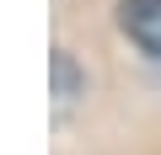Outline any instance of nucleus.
Here are the masks:
<instances>
[{
  "mask_svg": "<svg viewBox=\"0 0 161 155\" xmlns=\"http://www.w3.org/2000/svg\"><path fill=\"white\" fill-rule=\"evenodd\" d=\"M48 70H54V118H64L80 96H86V75H80V64H75L64 48H54Z\"/></svg>",
  "mask_w": 161,
  "mask_h": 155,
  "instance_id": "2",
  "label": "nucleus"
},
{
  "mask_svg": "<svg viewBox=\"0 0 161 155\" xmlns=\"http://www.w3.org/2000/svg\"><path fill=\"white\" fill-rule=\"evenodd\" d=\"M118 27L145 59L161 64V0H118Z\"/></svg>",
  "mask_w": 161,
  "mask_h": 155,
  "instance_id": "1",
  "label": "nucleus"
}]
</instances>
